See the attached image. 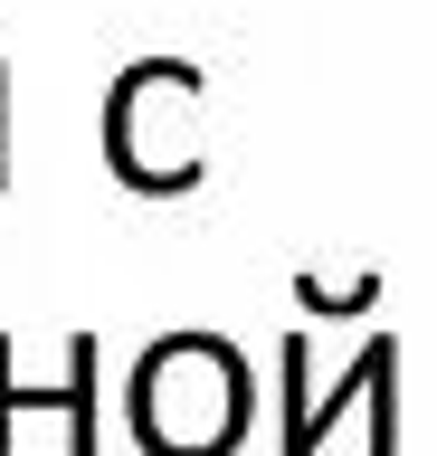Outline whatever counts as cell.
Listing matches in <instances>:
<instances>
[{"label": "cell", "mask_w": 437, "mask_h": 456, "mask_svg": "<svg viewBox=\"0 0 437 456\" xmlns=\"http://www.w3.org/2000/svg\"><path fill=\"white\" fill-rule=\"evenodd\" d=\"M134 428L152 456H229L247 437V362L219 333H172L134 370Z\"/></svg>", "instance_id": "obj_1"}, {"label": "cell", "mask_w": 437, "mask_h": 456, "mask_svg": "<svg viewBox=\"0 0 437 456\" xmlns=\"http://www.w3.org/2000/svg\"><path fill=\"white\" fill-rule=\"evenodd\" d=\"M276 370H286V456H314V447H323V428L343 419L352 399L390 390V370H400V342H371V352H361V362H352L323 399L304 390V342H286V352H276Z\"/></svg>", "instance_id": "obj_2"}, {"label": "cell", "mask_w": 437, "mask_h": 456, "mask_svg": "<svg viewBox=\"0 0 437 456\" xmlns=\"http://www.w3.org/2000/svg\"><path fill=\"white\" fill-rule=\"evenodd\" d=\"M58 409L67 456H95V333L67 342V380H10V342H0V456H10V419Z\"/></svg>", "instance_id": "obj_3"}, {"label": "cell", "mask_w": 437, "mask_h": 456, "mask_svg": "<svg viewBox=\"0 0 437 456\" xmlns=\"http://www.w3.org/2000/svg\"><path fill=\"white\" fill-rule=\"evenodd\" d=\"M295 305H304V314H371V305H380V276H361V285H343V295H314V285L295 276Z\"/></svg>", "instance_id": "obj_4"}, {"label": "cell", "mask_w": 437, "mask_h": 456, "mask_svg": "<svg viewBox=\"0 0 437 456\" xmlns=\"http://www.w3.org/2000/svg\"><path fill=\"white\" fill-rule=\"evenodd\" d=\"M0 191H10V67H0Z\"/></svg>", "instance_id": "obj_5"}]
</instances>
